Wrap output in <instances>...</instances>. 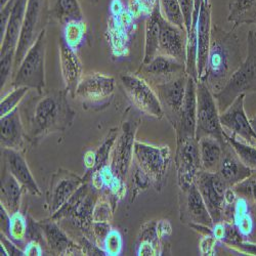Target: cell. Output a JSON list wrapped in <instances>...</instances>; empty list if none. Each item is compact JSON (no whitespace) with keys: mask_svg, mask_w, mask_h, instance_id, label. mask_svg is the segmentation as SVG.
<instances>
[{"mask_svg":"<svg viewBox=\"0 0 256 256\" xmlns=\"http://www.w3.org/2000/svg\"><path fill=\"white\" fill-rule=\"evenodd\" d=\"M66 90H52L40 94L27 112L24 123L27 140L35 146L44 138L62 132L73 125L76 113L68 100Z\"/></svg>","mask_w":256,"mask_h":256,"instance_id":"6da1fadb","label":"cell"},{"mask_svg":"<svg viewBox=\"0 0 256 256\" xmlns=\"http://www.w3.org/2000/svg\"><path fill=\"white\" fill-rule=\"evenodd\" d=\"M242 62L240 40L234 29L226 31L218 25H212L206 67L199 81L216 94L224 86Z\"/></svg>","mask_w":256,"mask_h":256,"instance_id":"7a4b0ae2","label":"cell"},{"mask_svg":"<svg viewBox=\"0 0 256 256\" xmlns=\"http://www.w3.org/2000/svg\"><path fill=\"white\" fill-rule=\"evenodd\" d=\"M248 52L240 67L232 73L224 86L213 94L218 110L222 113L241 94L256 92V31L250 30L247 36Z\"/></svg>","mask_w":256,"mask_h":256,"instance_id":"3957f363","label":"cell"},{"mask_svg":"<svg viewBox=\"0 0 256 256\" xmlns=\"http://www.w3.org/2000/svg\"><path fill=\"white\" fill-rule=\"evenodd\" d=\"M46 30L44 29L16 68L12 86H24L36 90L38 94H44L46 88Z\"/></svg>","mask_w":256,"mask_h":256,"instance_id":"277c9868","label":"cell"},{"mask_svg":"<svg viewBox=\"0 0 256 256\" xmlns=\"http://www.w3.org/2000/svg\"><path fill=\"white\" fill-rule=\"evenodd\" d=\"M134 160L150 178L152 186L161 192L166 184V180L172 156L168 146H154L136 140Z\"/></svg>","mask_w":256,"mask_h":256,"instance_id":"5b68a950","label":"cell"},{"mask_svg":"<svg viewBox=\"0 0 256 256\" xmlns=\"http://www.w3.org/2000/svg\"><path fill=\"white\" fill-rule=\"evenodd\" d=\"M50 0H28L25 18L20 31V36L14 56V69L35 44L36 39L42 30H44V24L50 18Z\"/></svg>","mask_w":256,"mask_h":256,"instance_id":"8992f818","label":"cell"},{"mask_svg":"<svg viewBox=\"0 0 256 256\" xmlns=\"http://www.w3.org/2000/svg\"><path fill=\"white\" fill-rule=\"evenodd\" d=\"M224 130L220 123V112L213 92L202 81H197V125L196 138L210 136L226 142Z\"/></svg>","mask_w":256,"mask_h":256,"instance_id":"52a82bcc","label":"cell"},{"mask_svg":"<svg viewBox=\"0 0 256 256\" xmlns=\"http://www.w3.org/2000/svg\"><path fill=\"white\" fill-rule=\"evenodd\" d=\"M112 6L106 38L112 54L116 58H122L126 56L130 52V44L134 32V16L136 14L132 10H124L121 0H114Z\"/></svg>","mask_w":256,"mask_h":256,"instance_id":"ba28073f","label":"cell"},{"mask_svg":"<svg viewBox=\"0 0 256 256\" xmlns=\"http://www.w3.org/2000/svg\"><path fill=\"white\" fill-rule=\"evenodd\" d=\"M120 81L128 98L142 113L156 119L164 117L155 90L144 77L138 74L124 73L120 75Z\"/></svg>","mask_w":256,"mask_h":256,"instance_id":"9c48e42d","label":"cell"},{"mask_svg":"<svg viewBox=\"0 0 256 256\" xmlns=\"http://www.w3.org/2000/svg\"><path fill=\"white\" fill-rule=\"evenodd\" d=\"M140 125V120H127L122 123L111 154L110 167L113 172L126 182L134 162V148L136 136Z\"/></svg>","mask_w":256,"mask_h":256,"instance_id":"30bf717a","label":"cell"},{"mask_svg":"<svg viewBox=\"0 0 256 256\" xmlns=\"http://www.w3.org/2000/svg\"><path fill=\"white\" fill-rule=\"evenodd\" d=\"M115 90L116 81L113 76L98 72L88 73L81 78L74 98L85 106H104L113 98Z\"/></svg>","mask_w":256,"mask_h":256,"instance_id":"8fae6325","label":"cell"},{"mask_svg":"<svg viewBox=\"0 0 256 256\" xmlns=\"http://www.w3.org/2000/svg\"><path fill=\"white\" fill-rule=\"evenodd\" d=\"M174 164L180 190H186L195 182L197 174L202 169L199 142L196 138L176 140Z\"/></svg>","mask_w":256,"mask_h":256,"instance_id":"7c38bea8","label":"cell"},{"mask_svg":"<svg viewBox=\"0 0 256 256\" xmlns=\"http://www.w3.org/2000/svg\"><path fill=\"white\" fill-rule=\"evenodd\" d=\"M195 184L207 206L213 222L224 220V193L228 186L218 172L212 174L201 169L195 178Z\"/></svg>","mask_w":256,"mask_h":256,"instance_id":"4fadbf2b","label":"cell"},{"mask_svg":"<svg viewBox=\"0 0 256 256\" xmlns=\"http://www.w3.org/2000/svg\"><path fill=\"white\" fill-rule=\"evenodd\" d=\"M85 182L84 178L64 168L52 174L46 193V209L50 216L65 204Z\"/></svg>","mask_w":256,"mask_h":256,"instance_id":"5bb4252c","label":"cell"},{"mask_svg":"<svg viewBox=\"0 0 256 256\" xmlns=\"http://www.w3.org/2000/svg\"><path fill=\"white\" fill-rule=\"evenodd\" d=\"M188 74L174 77L155 85V92L161 102L164 116L172 126L178 121L186 98Z\"/></svg>","mask_w":256,"mask_h":256,"instance_id":"9a60e30c","label":"cell"},{"mask_svg":"<svg viewBox=\"0 0 256 256\" xmlns=\"http://www.w3.org/2000/svg\"><path fill=\"white\" fill-rule=\"evenodd\" d=\"M245 98L246 94L239 96L220 113V123L226 134L256 146V134L244 108Z\"/></svg>","mask_w":256,"mask_h":256,"instance_id":"2e32d148","label":"cell"},{"mask_svg":"<svg viewBox=\"0 0 256 256\" xmlns=\"http://www.w3.org/2000/svg\"><path fill=\"white\" fill-rule=\"evenodd\" d=\"M180 218L182 222L201 224L212 228L214 226L207 206L194 182L186 190H180Z\"/></svg>","mask_w":256,"mask_h":256,"instance_id":"e0dca14e","label":"cell"},{"mask_svg":"<svg viewBox=\"0 0 256 256\" xmlns=\"http://www.w3.org/2000/svg\"><path fill=\"white\" fill-rule=\"evenodd\" d=\"M39 224L44 230L46 245L52 255H83L79 244L70 236L66 230L60 226L58 222L50 218L44 220H39Z\"/></svg>","mask_w":256,"mask_h":256,"instance_id":"ac0fdd59","label":"cell"},{"mask_svg":"<svg viewBox=\"0 0 256 256\" xmlns=\"http://www.w3.org/2000/svg\"><path fill=\"white\" fill-rule=\"evenodd\" d=\"M197 79L188 76L186 92L178 121L172 126L176 140L186 138H196L197 125Z\"/></svg>","mask_w":256,"mask_h":256,"instance_id":"d6986e66","label":"cell"},{"mask_svg":"<svg viewBox=\"0 0 256 256\" xmlns=\"http://www.w3.org/2000/svg\"><path fill=\"white\" fill-rule=\"evenodd\" d=\"M188 35L184 29L169 23L160 16L159 54L174 58L184 64L186 62Z\"/></svg>","mask_w":256,"mask_h":256,"instance_id":"ffe728a7","label":"cell"},{"mask_svg":"<svg viewBox=\"0 0 256 256\" xmlns=\"http://www.w3.org/2000/svg\"><path fill=\"white\" fill-rule=\"evenodd\" d=\"M2 153L4 168L22 184L26 193L40 197L41 190L29 168L24 152L12 150V148H2Z\"/></svg>","mask_w":256,"mask_h":256,"instance_id":"44dd1931","label":"cell"},{"mask_svg":"<svg viewBox=\"0 0 256 256\" xmlns=\"http://www.w3.org/2000/svg\"><path fill=\"white\" fill-rule=\"evenodd\" d=\"M58 52L60 72L64 83H65V90L74 98L76 88L83 77L82 62L76 50L70 48L62 36L58 41Z\"/></svg>","mask_w":256,"mask_h":256,"instance_id":"7402d4cb","label":"cell"},{"mask_svg":"<svg viewBox=\"0 0 256 256\" xmlns=\"http://www.w3.org/2000/svg\"><path fill=\"white\" fill-rule=\"evenodd\" d=\"M2 148H12L16 151H25L27 136L25 125L18 108L2 117Z\"/></svg>","mask_w":256,"mask_h":256,"instance_id":"603a6c76","label":"cell"},{"mask_svg":"<svg viewBox=\"0 0 256 256\" xmlns=\"http://www.w3.org/2000/svg\"><path fill=\"white\" fill-rule=\"evenodd\" d=\"M138 73H140L138 75L142 77L146 76L150 79L158 80V83H160L186 74V64L174 58L159 54L150 62L142 65Z\"/></svg>","mask_w":256,"mask_h":256,"instance_id":"cb8c5ba5","label":"cell"},{"mask_svg":"<svg viewBox=\"0 0 256 256\" xmlns=\"http://www.w3.org/2000/svg\"><path fill=\"white\" fill-rule=\"evenodd\" d=\"M211 4L210 0H203L197 24V74L198 80L202 77L208 58L211 39Z\"/></svg>","mask_w":256,"mask_h":256,"instance_id":"d4e9b609","label":"cell"},{"mask_svg":"<svg viewBox=\"0 0 256 256\" xmlns=\"http://www.w3.org/2000/svg\"><path fill=\"white\" fill-rule=\"evenodd\" d=\"M255 170L246 166L234 153L232 146L226 142L224 144V154L218 170L220 176L228 186H234L249 178Z\"/></svg>","mask_w":256,"mask_h":256,"instance_id":"484cf974","label":"cell"},{"mask_svg":"<svg viewBox=\"0 0 256 256\" xmlns=\"http://www.w3.org/2000/svg\"><path fill=\"white\" fill-rule=\"evenodd\" d=\"M28 0H16L14 8L12 10L10 18L4 33V36L2 40L0 46V56L6 54H14L18 44V39L22 31L25 12L27 8Z\"/></svg>","mask_w":256,"mask_h":256,"instance_id":"4316f807","label":"cell"},{"mask_svg":"<svg viewBox=\"0 0 256 256\" xmlns=\"http://www.w3.org/2000/svg\"><path fill=\"white\" fill-rule=\"evenodd\" d=\"M26 190L6 168H2V188H0V205H2L10 214L20 210L23 194Z\"/></svg>","mask_w":256,"mask_h":256,"instance_id":"83f0119b","label":"cell"},{"mask_svg":"<svg viewBox=\"0 0 256 256\" xmlns=\"http://www.w3.org/2000/svg\"><path fill=\"white\" fill-rule=\"evenodd\" d=\"M160 8L157 4L152 12L148 16L144 25V50L142 65L150 62L159 54L160 37Z\"/></svg>","mask_w":256,"mask_h":256,"instance_id":"f1b7e54d","label":"cell"},{"mask_svg":"<svg viewBox=\"0 0 256 256\" xmlns=\"http://www.w3.org/2000/svg\"><path fill=\"white\" fill-rule=\"evenodd\" d=\"M198 142L202 169L212 174L218 172L224 154V142L210 136L200 138Z\"/></svg>","mask_w":256,"mask_h":256,"instance_id":"f546056e","label":"cell"},{"mask_svg":"<svg viewBox=\"0 0 256 256\" xmlns=\"http://www.w3.org/2000/svg\"><path fill=\"white\" fill-rule=\"evenodd\" d=\"M48 14L50 18L62 26L73 20H84L79 0H50Z\"/></svg>","mask_w":256,"mask_h":256,"instance_id":"4dcf8cb0","label":"cell"},{"mask_svg":"<svg viewBox=\"0 0 256 256\" xmlns=\"http://www.w3.org/2000/svg\"><path fill=\"white\" fill-rule=\"evenodd\" d=\"M228 20L234 24V30L244 24H256V0H230Z\"/></svg>","mask_w":256,"mask_h":256,"instance_id":"1f68e13d","label":"cell"},{"mask_svg":"<svg viewBox=\"0 0 256 256\" xmlns=\"http://www.w3.org/2000/svg\"><path fill=\"white\" fill-rule=\"evenodd\" d=\"M126 186L130 204L136 201L140 193H142L144 190H148V188L152 186L150 178L146 174V172L134 162V160L130 170V174H128Z\"/></svg>","mask_w":256,"mask_h":256,"instance_id":"d6a6232c","label":"cell"},{"mask_svg":"<svg viewBox=\"0 0 256 256\" xmlns=\"http://www.w3.org/2000/svg\"><path fill=\"white\" fill-rule=\"evenodd\" d=\"M118 134H119V130L117 127L111 128V130L108 132V134H106V136L104 138L100 146L96 148V150H94V153H96V167H94V172L102 168L106 165L110 164L111 154H112V151H113V148L115 146L116 140L118 138ZM90 174L84 176H83L84 180H85V178H88Z\"/></svg>","mask_w":256,"mask_h":256,"instance_id":"836d02e7","label":"cell"},{"mask_svg":"<svg viewBox=\"0 0 256 256\" xmlns=\"http://www.w3.org/2000/svg\"><path fill=\"white\" fill-rule=\"evenodd\" d=\"M224 136L226 140L232 146L234 153L237 154L240 160L249 168L256 170V146L234 138L226 132Z\"/></svg>","mask_w":256,"mask_h":256,"instance_id":"e575fe53","label":"cell"},{"mask_svg":"<svg viewBox=\"0 0 256 256\" xmlns=\"http://www.w3.org/2000/svg\"><path fill=\"white\" fill-rule=\"evenodd\" d=\"M86 32L88 25L84 20H73V22L64 25L62 37L70 48L77 50L83 44Z\"/></svg>","mask_w":256,"mask_h":256,"instance_id":"d590c367","label":"cell"},{"mask_svg":"<svg viewBox=\"0 0 256 256\" xmlns=\"http://www.w3.org/2000/svg\"><path fill=\"white\" fill-rule=\"evenodd\" d=\"M27 228L28 218L20 210L10 216L8 238L23 250L27 244Z\"/></svg>","mask_w":256,"mask_h":256,"instance_id":"8d00e7d4","label":"cell"},{"mask_svg":"<svg viewBox=\"0 0 256 256\" xmlns=\"http://www.w3.org/2000/svg\"><path fill=\"white\" fill-rule=\"evenodd\" d=\"M161 14L169 23L184 29V18L178 0H158Z\"/></svg>","mask_w":256,"mask_h":256,"instance_id":"74e56055","label":"cell"},{"mask_svg":"<svg viewBox=\"0 0 256 256\" xmlns=\"http://www.w3.org/2000/svg\"><path fill=\"white\" fill-rule=\"evenodd\" d=\"M114 212H115V209L109 197L104 193H102V192H100V195L96 199L94 212H92V222H112Z\"/></svg>","mask_w":256,"mask_h":256,"instance_id":"f35d334b","label":"cell"},{"mask_svg":"<svg viewBox=\"0 0 256 256\" xmlns=\"http://www.w3.org/2000/svg\"><path fill=\"white\" fill-rule=\"evenodd\" d=\"M29 90H30L28 88L24 86L14 88V90L8 96L2 98V102H0V116H6L14 109L18 108V106L23 100Z\"/></svg>","mask_w":256,"mask_h":256,"instance_id":"ab89813d","label":"cell"},{"mask_svg":"<svg viewBox=\"0 0 256 256\" xmlns=\"http://www.w3.org/2000/svg\"><path fill=\"white\" fill-rule=\"evenodd\" d=\"M106 255L118 256L123 251V237L117 228H112L106 237L102 245Z\"/></svg>","mask_w":256,"mask_h":256,"instance_id":"60d3db41","label":"cell"},{"mask_svg":"<svg viewBox=\"0 0 256 256\" xmlns=\"http://www.w3.org/2000/svg\"><path fill=\"white\" fill-rule=\"evenodd\" d=\"M138 242H148L153 244L160 252L161 255V245L157 230V222L151 220L144 224L140 228V230L138 236Z\"/></svg>","mask_w":256,"mask_h":256,"instance_id":"b9f144b4","label":"cell"},{"mask_svg":"<svg viewBox=\"0 0 256 256\" xmlns=\"http://www.w3.org/2000/svg\"><path fill=\"white\" fill-rule=\"evenodd\" d=\"M232 188L236 192L238 196L244 197L246 199H251L256 202V176L253 172L249 178L243 182L234 186Z\"/></svg>","mask_w":256,"mask_h":256,"instance_id":"7bdbcfd3","label":"cell"},{"mask_svg":"<svg viewBox=\"0 0 256 256\" xmlns=\"http://www.w3.org/2000/svg\"><path fill=\"white\" fill-rule=\"evenodd\" d=\"M232 222L244 238H249L254 232L255 222L250 212L246 213V214L234 218Z\"/></svg>","mask_w":256,"mask_h":256,"instance_id":"ee69618b","label":"cell"},{"mask_svg":"<svg viewBox=\"0 0 256 256\" xmlns=\"http://www.w3.org/2000/svg\"><path fill=\"white\" fill-rule=\"evenodd\" d=\"M0 88L2 90L12 69H14V54H6L0 56Z\"/></svg>","mask_w":256,"mask_h":256,"instance_id":"f6af8a7d","label":"cell"},{"mask_svg":"<svg viewBox=\"0 0 256 256\" xmlns=\"http://www.w3.org/2000/svg\"><path fill=\"white\" fill-rule=\"evenodd\" d=\"M111 222H94L92 226V239L94 242L102 249L104 241L106 237L108 236V234L112 230Z\"/></svg>","mask_w":256,"mask_h":256,"instance_id":"bcb514c9","label":"cell"},{"mask_svg":"<svg viewBox=\"0 0 256 256\" xmlns=\"http://www.w3.org/2000/svg\"><path fill=\"white\" fill-rule=\"evenodd\" d=\"M28 228H27V242L28 241H37L39 243H46L44 230L39 224V220H33L31 216H28Z\"/></svg>","mask_w":256,"mask_h":256,"instance_id":"7dc6e473","label":"cell"},{"mask_svg":"<svg viewBox=\"0 0 256 256\" xmlns=\"http://www.w3.org/2000/svg\"><path fill=\"white\" fill-rule=\"evenodd\" d=\"M16 0H10V2L2 8H0V41L2 40L8 24V20L10 18L12 10L14 8Z\"/></svg>","mask_w":256,"mask_h":256,"instance_id":"c3c4849f","label":"cell"},{"mask_svg":"<svg viewBox=\"0 0 256 256\" xmlns=\"http://www.w3.org/2000/svg\"><path fill=\"white\" fill-rule=\"evenodd\" d=\"M178 2L180 4L182 10L186 31V35H188L190 31L192 20H193V14H194V10H195V0H178Z\"/></svg>","mask_w":256,"mask_h":256,"instance_id":"681fc988","label":"cell"},{"mask_svg":"<svg viewBox=\"0 0 256 256\" xmlns=\"http://www.w3.org/2000/svg\"><path fill=\"white\" fill-rule=\"evenodd\" d=\"M157 230H158V236L160 240V245H161V255L163 254V250L165 247L166 242L168 241L170 234L172 232V224L168 220H162L157 222Z\"/></svg>","mask_w":256,"mask_h":256,"instance_id":"f907efd6","label":"cell"},{"mask_svg":"<svg viewBox=\"0 0 256 256\" xmlns=\"http://www.w3.org/2000/svg\"><path fill=\"white\" fill-rule=\"evenodd\" d=\"M0 246H2L8 255L18 256V255H24V250L20 248L12 240H10L6 234H0Z\"/></svg>","mask_w":256,"mask_h":256,"instance_id":"816d5d0a","label":"cell"},{"mask_svg":"<svg viewBox=\"0 0 256 256\" xmlns=\"http://www.w3.org/2000/svg\"><path fill=\"white\" fill-rule=\"evenodd\" d=\"M158 0H134L132 12L134 14H148V16L152 12Z\"/></svg>","mask_w":256,"mask_h":256,"instance_id":"f5cc1de1","label":"cell"},{"mask_svg":"<svg viewBox=\"0 0 256 256\" xmlns=\"http://www.w3.org/2000/svg\"><path fill=\"white\" fill-rule=\"evenodd\" d=\"M218 240L211 234H204L200 242V250L202 255H214L216 254V246L218 244Z\"/></svg>","mask_w":256,"mask_h":256,"instance_id":"db71d44e","label":"cell"},{"mask_svg":"<svg viewBox=\"0 0 256 256\" xmlns=\"http://www.w3.org/2000/svg\"><path fill=\"white\" fill-rule=\"evenodd\" d=\"M228 248H232L243 254L256 255V243L248 241L247 238H243L242 240L232 244L230 246H228Z\"/></svg>","mask_w":256,"mask_h":256,"instance_id":"11a10c76","label":"cell"},{"mask_svg":"<svg viewBox=\"0 0 256 256\" xmlns=\"http://www.w3.org/2000/svg\"><path fill=\"white\" fill-rule=\"evenodd\" d=\"M136 254L140 256H155L160 255L159 250L151 243L140 242L136 250Z\"/></svg>","mask_w":256,"mask_h":256,"instance_id":"9f6ffc18","label":"cell"},{"mask_svg":"<svg viewBox=\"0 0 256 256\" xmlns=\"http://www.w3.org/2000/svg\"><path fill=\"white\" fill-rule=\"evenodd\" d=\"M44 253V250L42 244L37 241H28L24 248V255L27 256H41Z\"/></svg>","mask_w":256,"mask_h":256,"instance_id":"6f0895ef","label":"cell"},{"mask_svg":"<svg viewBox=\"0 0 256 256\" xmlns=\"http://www.w3.org/2000/svg\"><path fill=\"white\" fill-rule=\"evenodd\" d=\"M0 228H2V234H6L8 237L10 234V214L8 211L2 206L0 205Z\"/></svg>","mask_w":256,"mask_h":256,"instance_id":"680465c9","label":"cell"},{"mask_svg":"<svg viewBox=\"0 0 256 256\" xmlns=\"http://www.w3.org/2000/svg\"><path fill=\"white\" fill-rule=\"evenodd\" d=\"M83 162H84L85 168H86V170H88V172L85 176H88L94 172V167H96V153H94V150H90L84 154Z\"/></svg>","mask_w":256,"mask_h":256,"instance_id":"91938a15","label":"cell"},{"mask_svg":"<svg viewBox=\"0 0 256 256\" xmlns=\"http://www.w3.org/2000/svg\"><path fill=\"white\" fill-rule=\"evenodd\" d=\"M203 0H195V10L193 14V20H192V26H190V31L197 30V24H198V18H199V12H200V6Z\"/></svg>","mask_w":256,"mask_h":256,"instance_id":"94428289","label":"cell"},{"mask_svg":"<svg viewBox=\"0 0 256 256\" xmlns=\"http://www.w3.org/2000/svg\"><path fill=\"white\" fill-rule=\"evenodd\" d=\"M249 120H250V123H251V126H252V128H253L254 132L256 134V115L253 116L252 118H249Z\"/></svg>","mask_w":256,"mask_h":256,"instance_id":"6125c7cd","label":"cell"},{"mask_svg":"<svg viewBox=\"0 0 256 256\" xmlns=\"http://www.w3.org/2000/svg\"><path fill=\"white\" fill-rule=\"evenodd\" d=\"M8 2H10V0H0V8L4 6Z\"/></svg>","mask_w":256,"mask_h":256,"instance_id":"be15d7a7","label":"cell"},{"mask_svg":"<svg viewBox=\"0 0 256 256\" xmlns=\"http://www.w3.org/2000/svg\"><path fill=\"white\" fill-rule=\"evenodd\" d=\"M88 2H90V4H98V0H88Z\"/></svg>","mask_w":256,"mask_h":256,"instance_id":"e7e4bbea","label":"cell"}]
</instances>
